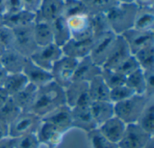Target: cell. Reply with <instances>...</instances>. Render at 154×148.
Listing matches in <instances>:
<instances>
[{
  "mask_svg": "<svg viewBox=\"0 0 154 148\" xmlns=\"http://www.w3.org/2000/svg\"><path fill=\"white\" fill-rule=\"evenodd\" d=\"M63 105H66L64 89L52 80L38 88L35 99L29 111L42 118L55 109Z\"/></svg>",
  "mask_w": 154,
  "mask_h": 148,
  "instance_id": "cell-1",
  "label": "cell"
},
{
  "mask_svg": "<svg viewBox=\"0 0 154 148\" xmlns=\"http://www.w3.org/2000/svg\"><path fill=\"white\" fill-rule=\"evenodd\" d=\"M137 10L138 6L135 3L116 4L105 14L110 30L116 34L121 35L132 29Z\"/></svg>",
  "mask_w": 154,
  "mask_h": 148,
  "instance_id": "cell-2",
  "label": "cell"
},
{
  "mask_svg": "<svg viewBox=\"0 0 154 148\" xmlns=\"http://www.w3.org/2000/svg\"><path fill=\"white\" fill-rule=\"evenodd\" d=\"M151 99L153 98H148L145 95L135 94L124 101L114 104L115 116L126 125L136 124L142 112Z\"/></svg>",
  "mask_w": 154,
  "mask_h": 148,
  "instance_id": "cell-3",
  "label": "cell"
},
{
  "mask_svg": "<svg viewBox=\"0 0 154 148\" xmlns=\"http://www.w3.org/2000/svg\"><path fill=\"white\" fill-rule=\"evenodd\" d=\"M41 124L40 117L31 111H22L9 125V137L17 138L28 134H36Z\"/></svg>",
  "mask_w": 154,
  "mask_h": 148,
  "instance_id": "cell-4",
  "label": "cell"
},
{
  "mask_svg": "<svg viewBox=\"0 0 154 148\" xmlns=\"http://www.w3.org/2000/svg\"><path fill=\"white\" fill-rule=\"evenodd\" d=\"M78 61L79 60L63 55L55 62L51 70L52 80L61 88L65 89L73 80Z\"/></svg>",
  "mask_w": 154,
  "mask_h": 148,
  "instance_id": "cell-5",
  "label": "cell"
},
{
  "mask_svg": "<svg viewBox=\"0 0 154 148\" xmlns=\"http://www.w3.org/2000/svg\"><path fill=\"white\" fill-rule=\"evenodd\" d=\"M63 56L61 47L55 43L37 47L29 59L39 67L51 71L55 62Z\"/></svg>",
  "mask_w": 154,
  "mask_h": 148,
  "instance_id": "cell-6",
  "label": "cell"
},
{
  "mask_svg": "<svg viewBox=\"0 0 154 148\" xmlns=\"http://www.w3.org/2000/svg\"><path fill=\"white\" fill-rule=\"evenodd\" d=\"M66 105L70 109L77 107H89L92 100L89 96L88 83L72 81L64 89Z\"/></svg>",
  "mask_w": 154,
  "mask_h": 148,
  "instance_id": "cell-7",
  "label": "cell"
},
{
  "mask_svg": "<svg viewBox=\"0 0 154 148\" xmlns=\"http://www.w3.org/2000/svg\"><path fill=\"white\" fill-rule=\"evenodd\" d=\"M33 24L28 26L13 30L14 43L13 48L21 54L29 58L38 47L33 37Z\"/></svg>",
  "mask_w": 154,
  "mask_h": 148,
  "instance_id": "cell-8",
  "label": "cell"
},
{
  "mask_svg": "<svg viewBox=\"0 0 154 148\" xmlns=\"http://www.w3.org/2000/svg\"><path fill=\"white\" fill-rule=\"evenodd\" d=\"M154 138L142 129L137 124H130L126 126L125 132L118 143V148H144V146Z\"/></svg>",
  "mask_w": 154,
  "mask_h": 148,
  "instance_id": "cell-9",
  "label": "cell"
},
{
  "mask_svg": "<svg viewBox=\"0 0 154 148\" xmlns=\"http://www.w3.org/2000/svg\"><path fill=\"white\" fill-rule=\"evenodd\" d=\"M116 37L117 34L109 31L94 39L89 57L97 65L102 68V65L105 62Z\"/></svg>",
  "mask_w": 154,
  "mask_h": 148,
  "instance_id": "cell-10",
  "label": "cell"
},
{
  "mask_svg": "<svg viewBox=\"0 0 154 148\" xmlns=\"http://www.w3.org/2000/svg\"><path fill=\"white\" fill-rule=\"evenodd\" d=\"M121 36L125 41L131 53L134 55L138 51L154 44V31H139L136 29H130L125 32Z\"/></svg>",
  "mask_w": 154,
  "mask_h": 148,
  "instance_id": "cell-11",
  "label": "cell"
},
{
  "mask_svg": "<svg viewBox=\"0 0 154 148\" xmlns=\"http://www.w3.org/2000/svg\"><path fill=\"white\" fill-rule=\"evenodd\" d=\"M42 120L51 124L65 134H67L69 130L73 128L71 109L67 105H63L55 109L54 110L44 116Z\"/></svg>",
  "mask_w": 154,
  "mask_h": 148,
  "instance_id": "cell-12",
  "label": "cell"
},
{
  "mask_svg": "<svg viewBox=\"0 0 154 148\" xmlns=\"http://www.w3.org/2000/svg\"><path fill=\"white\" fill-rule=\"evenodd\" d=\"M66 134L50 123L42 120V124L39 127L36 136L41 144L47 148H58L63 141Z\"/></svg>",
  "mask_w": 154,
  "mask_h": 148,
  "instance_id": "cell-13",
  "label": "cell"
},
{
  "mask_svg": "<svg viewBox=\"0 0 154 148\" xmlns=\"http://www.w3.org/2000/svg\"><path fill=\"white\" fill-rule=\"evenodd\" d=\"M130 55H132V53L125 41L121 35H117L105 62L102 65V69L115 70Z\"/></svg>",
  "mask_w": 154,
  "mask_h": 148,
  "instance_id": "cell-14",
  "label": "cell"
},
{
  "mask_svg": "<svg viewBox=\"0 0 154 148\" xmlns=\"http://www.w3.org/2000/svg\"><path fill=\"white\" fill-rule=\"evenodd\" d=\"M72 39H87L93 36L89 14H77L66 18Z\"/></svg>",
  "mask_w": 154,
  "mask_h": 148,
  "instance_id": "cell-15",
  "label": "cell"
},
{
  "mask_svg": "<svg viewBox=\"0 0 154 148\" xmlns=\"http://www.w3.org/2000/svg\"><path fill=\"white\" fill-rule=\"evenodd\" d=\"M64 0H42L41 5L35 13V20L52 22L63 16Z\"/></svg>",
  "mask_w": 154,
  "mask_h": 148,
  "instance_id": "cell-16",
  "label": "cell"
},
{
  "mask_svg": "<svg viewBox=\"0 0 154 148\" xmlns=\"http://www.w3.org/2000/svg\"><path fill=\"white\" fill-rule=\"evenodd\" d=\"M23 75L28 80V83L35 86L36 88H40L51 81H52L51 71H48L35 63H33L29 58H27L23 71Z\"/></svg>",
  "mask_w": 154,
  "mask_h": 148,
  "instance_id": "cell-17",
  "label": "cell"
},
{
  "mask_svg": "<svg viewBox=\"0 0 154 148\" xmlns=\"http://www.w3.org/2000/svg\"><path fill=\"white\" fill-rule=\"evenodd\" d=\"M94 38L87 39H70L64 46L61 47L63 55L80 60L87 56H89Z\"/></svg>",
  "mask_w": 154,
  "mask_h": 148,
  "instance_id": "cell-18",
  "label": "cell"
},
{
  "mask_svg": "<svg viewBox=\"0 0 154 148\" xmlns=\"http://www.w3.org/2000/svg\"><path fill=\"white\" fill-rule=\"evenodd\" d=\"M126 126L127 125L125 122H123L117 117L114 116L113 118L100 125L97 129L110 143L114 145H118L125 132Z\"/></svg>",
  "mask_w": 154,
  "mask_h": 148,
  "instance_id": "cell-19",
  "label": "cell"
},
{
  "mask_svg": "<svg viewBox=\"0 0 154 148\" xmlns=\"http://www.w3.org/2000/svg\"><path fill=\"white\" fill-rule=\"evenodd\" d=\"M102 68L97 65L89 56L79 60L72 81H82L88 83L95 77L101 74Z\"/></svg>",
  "mask_w": 154,
  "mask_h": 148,
  "instance_id": "cell-20",
  "label": "cell"
},
{
  "mask_svg": "<svg viewBox=\"0 0 154 148\" xmlns=\"http://www.w3.org/2000/svg\"><path fill=\"white\" fill-rule=\"evenodd\" d=\"M72 128L79 129L86 134L97 128L92 117L89 107H77L71 109Z\"/></svg>",
  "mask_w": 154,
  "mask_h": 148,
  "instance_id": "cell-21",
  "label": "cell"
},
{
  "mask_svg": "<svg viewBox=\"0 0 154 148\" xmlns=\"http://www.w3.org/2000/svg\"><path fill=\"white\" fill-rule=\"evenodd\" d=\"M27 58L14 48L5 49L0 55L1 67L7 73L22 72Z\"/></svg>",
  "mask_w": 154,
  "mask_h": 148,
  "instance_id": "cell-22",
  "label": "cell"
},
{
  "mask_svg": "<svg viewBox=\"0 0 154 148\" xmlns=\"http://www.w3.org/2000/svg\"><path fill=\"white\" fill-rule=\"evenodd\" d=\"M35 21V14L25 9L3 14V24L12 30L31 25Z\"/></svg>",
  "mask_w": 154,
  "mask_h": 148,
  "instance_id": "cell-23",
  "label": "cell"
},
{
  "mask_svg": "<svg viewBox=\"0 0 154 148\" xmlns=\"http://www.w3.org/2000/svg\"><path fill=\"white\" fill-rule=\"evenodd\" d=\"M89 109L97 128L115 116V105L109 100L92 101Z\"/></svg>",
  "mask_w": 154,
  "mask_h": 148,
  "instance_id": "cell-24",
  "label": "cell"
},
{
  "mask_svg": "<svg viewBox=\"0 0 154 148\" xmlns=\"http://www.w3.org/2000/svg\"><path fill=\"white\" fill-rule=\"evenodd\" d=\"M32 28L34 41L38 47L53 43V34L51 23L35 20Z\"/></svg>",
  "mask_w": 154,
  "mask_h": 148,
  "instance_id": "cell-25",
  "label": "cell"
},
{
  "mask_svg": "<svg viewBox=\"0 0 154 148\" xmlns=\"http://www.w3.org/2000/svg\"><path fill=\"white\" fill-rule=\"evenodd\" d=\"M51 24L53 34V43L60 47L64 46L71 39V34L66 18L64 16H60L51 22Z\"/></svg>",
  "mask_w": 154,
  "mask_h": 148,
  "instance_id": "cell-26",
  "label": "cell"
},
{
  "mask_svg": "<svg viewBox=\"0 0 154 148\" xmlns=\"http://www.w3.org/2000/svg\"><path fill=\"white\" fill-rule=\"evenodd\" d=\"M38 88L28 83L23 90L11 97L14 102L22 111H29L37 93Z\"/></svg>",
  "mask_w": 154,
  "mask_h": 148,
  "instance_id": "cell-27",
  "label": "cell"
},
{
  "mask_svg": "<svg viewBox=\"0 0 154 148\" xmlns=\"http://www.w3.org/2000/svg\"><path fill=\"white\" fill-rule=\"evenodd\" d=\"M133 28L139 31H154V7H138Z\"/></svg>",
  "mask_w": 154,
  "mask_h": 148,
  "instance_id": "cell-28",
  "label": "cell"
},
{
  "mask_svg": "<svg viewBox=\"0 0 154 148\" xmlns=\"http://www.w3.org/2000/svg\"><path fill=\"white\" fill-rule=\"evenodd\" d=\"M88 91L92 101L109 100L110 89L104 81L101 74L88 82Z\"/></svg>",
  "mask_w": 154,
  "mask_h": 148,
  "instance_id": "cell-29",
  "label": "cell"
},
{
  "mask_svg": "<svg viewBox=\"0 0 154 148\" xmlns=\"http://www.w3.org/2000/svg\"><path fill=\"white\" fill-rule=\"evenodd\" d=\"M27 84L28 80L23 72L7 73L2 87L8 93V95L12 97L18 91L23 90Z\"/></svg>",
  "mask_w": 154,
  "mask_h": 148,
  "instance_id": "cell-30",
  "label": "cell"
},
{
  "mask_svg": "<svg viewBox=\"0 0 154 148\" xmlns=\"http://www.w3.org/2000/svg\"><path fill=\"white\" fill-rule=\"evenodd\" d=\"M136 124L146 133L154 136V98L149 100Z\"/></svg>",
  "mask_w": 154,
  "mask_h": 148,
  "instance_id": "cell-31",
  "label": "cell"
},
{
  "mask_svg": "<svg viewBox=\"0 0 154 148\" xmlns=\"http://www.w3.org/2000/svg\"><path fill=\"white\" fill-rule=\"evenodd\" d=\"M125 84L136 95H145V78L143 70L139 69L125 77Z\"/></svg>",
  "mask_w": 154,
  "mask_h": 148,
  "instance_id": "cell-32",
  "label": "cell"
},
{
  "mask_svg": "<svg viewBox=\"0 0 154 148\" xmlns=\"http://www.w3.org/2000/svg\"><path fill=\"white\" fill-rule=\"evenodd\" d=\"M140 69L146 71L154 70V44L149 45L134 54Z\"/></svg>",
  "mask_w": 154,
  "mask_h": 148,
  "instance_id": "cell-33",
  "label": "cell"
},
{
  "mask_svg": "<svg viewBox=\"0 0 154 148\" xmlns=\"http://www.w3.org/2000/svg\"><path fill=\"white\" fill-rule=\"evenodd\" d=\"M90 24L94 39L97 36L111 31L105 14H94L89 15Z\"/></svg>",
  "mask_w": 154,
  "mask_h": 148,
  "instance_id": "cell-34",
  "label": "cell"
},
{
  "mask_svg": "<svg viewBox=\"0 0 154 148\" xmlns=\"http://www.w3.org/2000/svg\"><path fill=\"white\" fill-rule=\"evenodd\" d=\"M87 6L88 14H106L111 7L117 4L115 0H81Z\"/></svg>",
  "mask_w": 154,
  "mask_h": 148,
  "instance_id": "cell-35",
  "label": "cell"
},
{
  "mask_svg": "<svg viewBox=\"0 0 154 148\" xmlns=\"http://www.w3.org/2000/svg\"><path fill=\"white\" fill-rule=\"evenodd\" d=\"M22 112L17 107L14 100L10 98L1 108H0V119L6 124L10 125Z\"/></svg>",
  "mask_w": 154,
  "mask_h": 148,
  "instance_id": "cell-36",
  "label": "cell"
},
{
  "mask_svg": "<svg viewBox=\"0 0 154 148\" xmlns=\"http://www.w3.org/2000/svg\"><path fill=\"white\" fill-rule=\"evenodd\" d=\"M87 137L90 148H118L117 145L110 143L97 128L87 133Z\"/></svg>",
  "mask_w": 154,
  "mask_h": 148,
  "instance_id": "cell-37",
  "label": "cell"
},
{
  "mask_svg": "<svg viewBox=\"0 0 154 148\" xmlns=\"http://www.w3.org/2000/svg\"><path fill=\"white\" fill-rule=\"evenodd\" d=\"M88 14L87 6L81 0H64L63 16L65 18L77 14Z\"/></svg>",
  "mask_w": 154,
  "mask_h": 148,
  "instance_id": "cell-38",
  "label": "cell"
},
{
  "mask_svg": "<svg viewBox=\"0 0 154 148\" xmlns=\"http://www.w3.org/2000/svg\"><path fill=\"white\" fill-rule=\"evenodd\" d=\"M101 77L110 90L125 83V77L115 70L102 69Z\"/></svg>",
  "mask_w": 154,
  "mask_h": 148,
  "instance_id": "cell-39",
  "label": "cell"
},
{
  "mask_svg": "<svg viewBox=\"0 0 154 148\" xmlns=\"http://www.w3.org/2000/svg\"><path fill=\"white\" fill-rule=\"evenodd\" d=\"M134 95H135L134 91L125 83L110 90L109 101H111L113 104H116L129 99Z\"/></svg>",
  "mask_w": 154,
  "mask_h": 148,
  "instance_id": "cell-40",
  "label": "cell"
},
{
  "mask_svg": "<svg viewBox=\"0 0 154 148\" xmlns=\"http://www.w3.org/2000/svg\"><path fill=\"white\" fill-rule=\"evenodd\" d=\"M139 69H140V66H139L136 59L134 58V56L132 54L129 57H127L123 62H121L115 69V71H118L119 73H121L122 75L126 77L129 74L133 73L134 71H135Z\"/></svg>",
  "mask_w": 154,
  "mask_h": 148,
  "instance_id": "cell-41",
  "label": "cell"
},
{
  "mask_svg": "<svg viewBox=\"0 0 154 148\" xmlns=\"http://www.w3.org/2000/svg\"><path fill=\"white\" fill-rule=\"evenodd\" d=\"M36 134H28L15 138V148H40Z\"/></svg>",
  "mask_w": 154,
  "mask_h": 148,
  "instance_id": "cell-42",
  "label": "cell"
},
{
  "mask_svg": "<svg viewBox=\"0 0 154 148\" xmlns=\"http://www.w3.org/2000/svg\"><path fill=\"white\" fill-rule=\"evenodd\" d=\"M14 43V32L12 29L5 26H0V45L4 49L13 48Z\"/></svg>",
  "mask_w": 154,
  "mask_h": 148,
  "instance_id": "cell-43",
  "label": "cell"
},
{
  "mask_svg": "<svg viewBox=\"0 0 154 148\" xmlns=\"http://www.w3.org/2000/svg\"><path fill=\"white\" fill-rule=\"evenodd\" d=\"M145 78V96L154 98V70L144 71Z\"/></svg>",
  "mask_w": 154,
  "mask_h": 148,
  "instance_id": "cell-44",
  "label": "cell"
},
{
  "mask_svg": "<svg viewBox=\"0 0 154 148\" xmlns=\"http://www.w3.org/2000/svg\"><path fill=\"white\" fill-rule=\"evenodd\" d=\"M23 9L22 0H5V9L4 14L14 13Z\"/></svg>",
  "mask_w": 154,
  "mask_h": 148,
  "instance_id": "cell-45",
  "label": "cell"
},
{
  "mask_svg": "<svg viewBox=\"0 0 154 148\" xmlns=\"http://www.w3.org/2000/svg\"><path fill=\"white\" fill-rule=\"evenodd\" d=\"M23 9L35 14L41 5L42 0H22Z\"/></svg>",
  "mask_w": 154,
  "mask_h": 148,
  "instance_id": "cell-46",
  "label": "cell"
},
{
  "mask_svg": "<svg viewBox=\"0 0 154 148\" xmlns=\"http://www.w3.org/2000/svg\"><path fill=\"white\" fill-rule=\"evenodd\" d=\"M9 137V125L0 119V141Z\"/></svg>",
  "mask_w": 154,
  "mask_h": 148,
  "instance_id": "cell-47",
  "label": "cell"
},
{
  "mask_svg": "<svg viewBox=\"0 0 154 148\" xmlns=\"http://www.w3.org/2000/svg\"><path fill=\"white\" fill-rule=\"evenodd\" d=\"M0 148H15V138L8 137L0 141Z\"/></svg>",
  "mask_w": 154,
  "mask_h": 148,
  "instance_id": "cell-48",
  "label": "cell"
},
{
  "mask_svg": "<svg viewBox=\"0 0 154 148\" xmlns=\"http://www.w3.org/2000/svg\"><path fill=\"white\" fill-rule=\"evenodd\" d=\"M138 7H154V0H135Z\"/></svg>",
  "mask_w": 154,
  "mask_h": 148,
  "instance_id": "cell-49",
  "label": "cell"
},
{
  "mask_svg": "<svg viewBox=\"0 0 154 148\" xmlns=\"http://www.w3.org/2000/svg\"><path fill=\"white\" fill-rule=\"evenodd\" d=\"M11 97L8 95V93L4 90L3 87L0 88V108L10 99Z\"/></svg>",
  "mask_w": 154,
  "mask_h": 148,
  "instance_id": "cell-50",
  "label": "cell"
},
{
  "mask_svg": "<svg viewBox=\"0 0 154 148\" xmlns=\"http://www.w3.org/2000/svg\"><path fill=\"white\" fill-rule=\"evenodd\" d=\"M6 75H7V72L3 68H1L0 69V88L3 86V83L5 81V79Z\"/></svg>",
  "mask_w": 154,
  "mask_h": 148,
  "instance_id": "cell-51",
  "label": "cell"
},
{
  "mask_svg": "<svg viewBox=\"0 0 154 148\" xmlns=\"http://www.w3.org/2000/svg\"><path fill=\"white\" fill-rule=\"evenodd\" d=\"M5 9V0H0V14H4Z\"/></svg>",
  "mask_w": 154,
  "mask_h": 148,
  "instance_id": "cell-52",
  "label": "cell"
},
{
  "mask_svg": "<svg viewBox=\"0 0 154 148\" xmlns=\"http://www.w3.org/2000/svg\"><path fill=\"white\" fill-rule=\"evenodd\" d=\"M116 3L119 4H132V3H135V0H115Z\"/></svg>",
  "mask_w": 154,
  "mask_h": 148,
  "instance_id": "cell-53",
  "label": "cell"
},
{
  "mask_svg": "<svg viewBox=\"0 0 154 148\" xmlns=\"http://www.w3.org/2000/svg\"><path fill=\"white\" fill-rule=\"evenodd\" d=\"M144 148H154V138H152L145 146Z\"/></svg>",
  "mask_w": 154,
  "mask_h": 148,
  "instance_id": "cell-54",
  "label": "cell"
},
{
  "mask_svg": "<svg viewBox=\"0 0 154 148\" xmlns=\"http://www.w3.org/2000/svg\"><path fill=\"white\" fill-rule=\"evenodd\" d=\"M3 25V14H0V26Z\"/></svg>",
  "mask_w": 154,
  "mask_h": 148,
  "instance_id": "cell-55",
  "label": "cell"
}]
</instances>
